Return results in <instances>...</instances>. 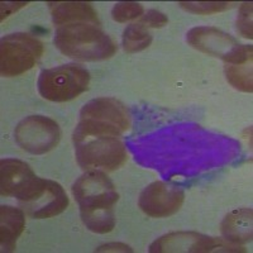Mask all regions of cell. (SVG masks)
Returning <instances> with one entry per match:
<instances>
[{"mask_svg":"<svg viewBox=\"0 0 253 253\" xmlns=\"http://www.w3.org/2000/svg\"><path fill=\"white\" fill-rule=\"evenodd\" d=\"M95 252H133V250L124 243H115L114 242V243H108V245L96 248Z\"/></svg>","mask_w":253,"mask_h":253,"instance_id":"7402d4cb","label":"cell"},{"mask_svg":"<svg viewBox=\"0 0 253 253\" xmlns=\"http://www.w3.org/2000/svg\"><path fill=\"white\" fill-rule=\"evenodd\" d=\"M80 119H91L112 124L123 133L129 129L130 126V113L128 108L113 98H98L90 100L81 109Z\"/></svg>","mask_w":253,"mask_h":253,"instance_id":"30bf717a","label":"cell"},{"mask_svg":"<svg viewBox=\"0 0 253 253\" xmlns=\"http://www.w3.org/2000/svg\"><path fill=\"white\" fill-rule=\"evenodd\" d=\"M24 213L33 219H47L63 213L69 198L58 182L38 177L26 193L18 198Z\"/></svg>","mask_w":253,"mask_h":253,"instance_id":"8992f818","label":"cell"},{"mask_svg":"<svg viewBox=\"0 0 253 253\" xmlns=\"http://www.w3.org/2000/svg\"><path fill=\"white\" fill-rule=\"evenodd\" d=\"M51 10L52 20L61 27L72 23H90L100 26L98 13L94 6L85 1H56L47 3Z\"/></svg>","mask_w":253,"mask_h":253,"instance_id":"7c38bea8","label":"cell"},{"mask_svg":"<svg viewBox=\"0 0 253 253\" xmlns=\"http://www.w3.org/2000/svg\"><path fill=\"white\" fill-rule=\"evenodd\" d=\"M90 84V72L81 65L69 63L47 69L40 74L37 87L42 98L63 103L78 98Z\"/></svg>","mask_w":253,"mask_h":253,"instance_id":"3957f363","label":"cell"},{"mask_svg":"<svg viewBox=\"0 0 253 253\" xmlns=\"http://www.w3.org/2000/svg\"><path fill=\"white\" fill-rule=\"evenodd\" d=\"M214 237L196 232H172L156 239L151 253H210Z\"/></svg>","mask_w":253,"mask_h":253,"instance_id":"9c48e42d","label":"cell"},{"mask_svg":"<svg viewBox=\"0 0 253 253\" xmlns=\"http://www.w3.org/2000/svg\"><path fill=\"white\" fill-rule=\"evenodd\" d=\"M237 27L243 37L252 40V3H243L241 5L238 19H237Z\"/></svg>","mask_w":253,"mask_h":253,"instance_id":"d6986e66","label":"cell"},{"mask_svg":"<svg viewBox=\"0 0 253 253\" xmlns=\"http://www.w3.org/2000/svg\"><path fill=\"white\" fill-rule=\"evenodd\" d=\"M185 193L181 186L171 182L156 181L141 193L138 207L152 218H167L176 214L182 207Z\"/></svg>","mask_w":253,"mask_h":253,"instance_id":"ba28073f","label":"cell"},{"mask_svg":"<svg viewBox=\"0 0 253 253\" xmlns=\"http://www.w3.org/2000/svg\"><path fill=\"white\" fill-rule=\"evenodd\" d=\"M187 43L200 52L225 61L228 65H239L252 60V46L241 44L233 36L214 27H195L186 35Z\"/></svg>","mask_w":253,"mask_h":253,"instance_id":"277c9868","label":"cell"},{"mask_svg":"<svg viewBox=\"0 0 253 253\" xmlns=\"http://www.w3.org/2000/svg\"><path fill=\"white\" fill-rule=\"evenodd\" d=\"M119 128L103 122L80 119L72 141L79 166L85 171H114L126 161V150Z\"/></svg>","mask_w":253,"mask_h":253,"instance_id":"6da1fadb","label":"cell"},{"mask_svg":"<svg viewBox=\"0 0 253 253\" xmlns=\"http://www.w3.org/2000/svg\"><path fill=\"white\" fill-rule=\"evenodd\" d=\"M27 4L28 3H26V1H6V3L3 1V3L0 4V8H1V20H4L6 17L19 10L20 8L26 6Z\"/></svg>","mask_w":253,"mask_h":253,"instance_id":"44dd1931","label":"cell"},{"mask_svg":"<svg viewBox=\"0 0 253 253\" xmlns=\"http://www.w3.org/2000/svg\"><path fill=\"white\" fill-rule=\"evenodd\" d=\"M43 55V43L28 33H13L1 38L0 72L14 78L29 71Z\"/></svg>","mask_w":253,"mask_h":253,"instance_id":"5b68a950","label":"cell"},{"mask_svg":"<svg viewBox=\"0 0 253 253\" xmlns=\"http://www.w3.org/2000/svg\"><path fill=\"white\" fill-rule=\"evenodd\" d=\"M38 178L28 164L15 160L4 158L0 162V194L1 196L19 198L35 184Z\"/></svg>","mask_w":253,"mask_h":253,"instance_id":"8fae6325","label":"cell"},{"mask_svg":"<svg viewBox=\"0 0 253 253\" xmlns=\"http://www.w3.org/2000/svg\"><path fill=\"white\" fill-rule=\"evenodd\" d=\"M178 5L186 12L194 14H215V13L225 12L234 5V3L228 1H181Z\"/></svg>","mask_w":253,"mask_h":253,"instance_id":"e0dca14e","label":"cell"},{"mask_svg":"<svg viewBox=\"0 0 253 253\" xmlns=\"http://www.w3.org/2000/svg\"><path fill=\"white\" fill-rule=\"evenodd\" d=\"M18 146L32 155H44L55 148L61 139L57 122L44 115H29L18 123L14 130Z\"/></svg>","mask_w":253,"mask_h":253,"instance_id":"52a82bcc","label":"cell"},{"mask_svg":"<svg viewBox=\"0 0 253 253\" xmlns=\"http://www.w3.org/2000/svg\"><path fill=\"white\" fill-rule=\"evenodd\" d=\"M225 76L232 86L245 92L253 91L252 78V60H248L239 65L225 66Z\"/></svg>","mask_w":253,"mask_h":253,"instance_id":"2e32d148","label":"cell"},{"mask_svg":"<svg viewBox=\"0 0 253 253\" xmlns=\"http://www.w3.org/2000/svg\"><path fill=\"white\" fill-rule=\"evenodd\" d=\"M26 228V214L23 209L1 205L0 208V243L1 252H13L17 239Z\"/></svg>","mask_w":253,"mask_h":253,"instance_id":"4fadbf2b","label":"cell"},{"mask_svg":"<svg viewBox=\"0 0 253 253\" xmlns=\"http://www.w3.org/2000/svg\"><path fill=\"white\" fill-rule=\"evenodd\" d=\"M152 43V35L142 23H133L123 32V48L126 52L135 53L143 51Z\"/></svg>","mask_w":253,"mask_h":253,"instance_id":"9a60e30c","label":"cell"},{"mask_svg":"<svg viewBox=\"0 0 253 253\" xmlns=\"http://www.w3.org/2000/svg\"><path fill=\"white\" fill-rule=\"evenodd\" d=\"M253 211L251 208L230 211L220 224L221 234L230 243H247L252 241Z\"/></svg>","mask_w":253,"mask_h":253,"instance_id":"5bb4252c","label":"cell"},{"mask_svg":"<svg viewBox=\"0 0 253 253\" xmlns=\"http://www.w3.org/2000/svg\"><path fill=\"white\" fill-rule=\"evenodd\" d=\"M144 8L142 4L135 1H121L117 3L112 9V17L118 23H126L129 20L142 17Z\"/></svg>","mask_w":253,"mask_h":253,"instance_id":"ac0fdd59","label":"cell"},{"mask_svg":"<svg viewBox=\"0 0 253 253\" xmlns=\"http://www.w3.org/2000/svg\"><path fill=\"white\" fill-rule=\"evenodd\" d=\"M139 23L147 28H162L169 23V18L164 13L158 12L156 9H151L144 15H142Z\"/></svg>","mask_w":253,"mask_h":253,"instance_id":"ffe728a7","label":"cell"},{"mask_svg":"<svg viewBox=\"0 0 253 253\" xmlns=\"http://www.w3.org/2000/svg\"><path fill=\"white\" fill-rule=\"evenodd\" d=\"M55 46L79 61H103L114 56L117 44L99 26L90 23L65 24L56 29Z\"/></svg>","mask_w":253,"mask_h":253,"instance_id":"7a4b0ae2","label":"cell"}]
</instances>
